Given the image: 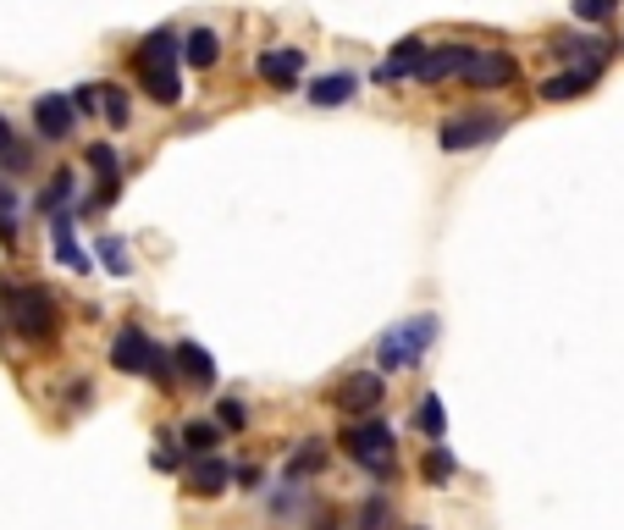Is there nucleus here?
Here are the masks:
<instances>
[{"label":"nucleus","instance_id":"1","mask_svg":"<svg viewBox=\"0 0 624 530\" xmlns=\"http://www.w3.org/2000/svg\"><path fill=\"white\" fill-rule=\"evenodd\" d=\"M183 39L171 28H155L139 50H133V72H139V88L155 100V106H177L183 100Z\"/></svg>","mask_w":624,"mask_h":530},{"label":"nucleus","instance_id":"9","mask_svg":"<svg viewBox=\"0 0 624 530\" xmlns=\"http://www.w3.org/2000/svg\"><path fill=\"white\" fill-rule=\"evenodd\" d=\"M88 171L100 177V189L88 194V210H95V205L106 210V205L122 194V160H117V149H111V144H88Z\"/></svg>","mask_w":624,"mask_h":530},{"label":"nucleus","instance_id":"3","mask_svg":"<svg viewBox=\"0 0 624 530\" xmlns=\"http://www.w3.org/2000/svg\"><path fill=\"white\" fill-rule=\"evenodd\" d=\"M337 442H343V454L360 465L365 475H376V481L398 475V431L387 420H376V414L371 420H348Z\"/></svg>","mask_w":624,"mask_h":530},{"label":"nucleus","instance_id":"29","mask_svg":"<svg viewBox=\"0 0 624 530\" xmlns=\"http://www.w3.org/2000/svg\"><path fill=\"white\" fill-rule=\"evenodd\" d=\"M67 106H72V117H100V83H77Z\"/></svg>","mask_w":624,"mask_h":530},{"label":"nucleus","instance_id":"31","mask_svg":"<svg viewBox=\"0 0 624 530\" xmlns=\"http://www.w3.org/2000/svg\"><path fill=\"white\" fill-rule=\"evenodd\" d=\"M216 425H221V431H243V425H249V409H243L238 398H221V403H216Z\"/></svg>","mask_w":624,"mask_h":530},{"label":"nucleus","instance_id":"26","mask_svg":"<svg viewBox=\"0 0 624 530\" xmlns=\"http://www.w3.org/2000/svg\"><path fill=\"white\" fill-rule=\"evenodd\" d=\"M128 88L122 83H100V117L111 122V128H128Z\"/></svg>","mask_w":624,"mask_h":530},{"label":"nucleus","instance_id":"19","mask_svg":"<svg viewBox=\"0 0 624 530\" xmlns=\"http://www.w3.org/2000/svg\"><path fill=\"white\" fill-rule=\"evenodd\" d=\"M591 83H597V72H586V67H569V72H553L548 83H537V95L559 106V100H580Z\"/></svg>","mask_w":624,"mask_h":530},{"label":"nucleus","instance_id":"25","mask_svg":"<svg viewBox=\"0 0 624 530\" xmlns=\"http://www.w3.org/2000/svg\"><path fill=\"white\" fill-rule=\"evenodd\" d=\"M72 194H77V171H56L50 183H45V194H39V210H45V216H61Z\"/></svg>","mask_w":624,"mask_h":530},{"label":"nucleus","instance_id":"27","mask_svg":"<svg viewBox=\"0 0 624 530\" xmlns=\"http://www.w3.org/2000/svg\"><path fill=\"white\" fill-rule=\"evenodd\" d=\"M0 160H7L12 171H28V144H17V133H12V117H0Z\"/></svg>","mask_w":624,"mask_h":530},{"label":"nucleus","instance_id":"17","mask_svg":"<svg viewBox=\"0 0 624 530\" xmlns=\"http://www.w3.org/2000/svg\"><path fill=\"white\" fill-rule=\"evenodd\" d=\"M420 56H425V39H420V34L398 39V45H393V56H387V61L376 67V83H398V77H415Z\"/></svg>","mask_w":624,"mask_h":530},{"label":"nucleus","instance_id":"24","mask_svg":"<svg viewBox=\"0 0 624 530\" xmlns=\"http://www.w3.org/2000/svg\"><path fill=\"white\" fill-rule=\"evenodd\" d=\"M425 442H442V436H448V414H442V398L436 393H425L420 403H415V420H409Z\"/></svg>","mask_w":624,"mask_h":530},{"label":"nucleus","instance_id":"35","mask_svg":"<svg viewBox=\"0 0 624 530\" xmlns=\"http://www.w3.org/2000/svg\"><path fill=\"white\" fill-rule=\"evenodd\" d=\"M88 398H95V387H88V382H72L67 403H72V409H88Z\"/></svg>","mask_w":624,"mask_h":530},{"label":"nucleus","instance_id":"14","mask_svg":"<svg viewBox=\"0 0 624 530\" xmlns=\"http://www.w3.org/2000/svg\"><path fill=\"white\" fill-rule=\"evenodd\" d=\"M514 77H519V67L503 50H476V61L465 67V83H476V88H508Z\"/></svg>","mask_w":624,"mask_h":530},{"label":"nucleus","instance_id":"16","mask_svg":"<svg viewBox=\"0 0 624 530\" xmlns=\"http://www.w3.org/2000/svg\"><path fill=\"white\" fill-rule=\"evenodd\" d=\"M310 106H321V111H332V106H348L353 95H360V72H321L310 88Z\"/></svg>","mask_w":624,"mask_h":530},{"label":"nucleus","instance_id":"15","mask_svg":"<svg viewBox=\"0 0 624 530\" xmlns=\"http://www.w3.org/2000/svg\"><path fill=\"white\" fill-rule=\"evenodd\" d=\"M171 365H177V376H183L189 387H200V393L216 387V360H211L200 342H177V348H171Z\"/></svg>","mask_w":624,"mask_h":530},{"label":"nucleus","instance_id":"5","mask_svg":"<svg viewBox=\"0 0 624 530\" xmlns=\"http://www.w3.org/2000/svg\"><path fill=\"white\" fill-rule=\"evenodd\" d=\"M111 365L122 371V376H149V382H171V353L144 332V326H122L117 337H111Z\"/></svg>","mask_w":624,"mask_h":530},{"label":"nucleus","instance_id":"11","mask_svg":"<svg viewBox=\"0 0 624 530\" xmlns=\"http://www.w3.org/2000/svg\"><path fill=\"white\" fill-rule=\"evenodd\" d=\"M254 72L272 83V88H299V77H304V50L277 45V50H265V56L254 61Z\"/></svg>","mask_w":624,"mask_h":530},{"label":"nucleus","instance_id":"34","mask_svg":"<svg viewBox=\"0 0 624 530\" xmlns=\"http://www.w3.org/2000/svg\"><path fill=\"white\" fill-rule=\"evenodd\" d=\"M232 481H238V492H260V486H265V470H260V465H238Z\"/></svg>","mask_w":624,"mask_h":530},{"label":"nucleus","instance_id":"2","mask_svg":"<svg viewBox=\"0 0 624 530\" xmlns=\"http://www.w3.org/2000/svg\"><path fill=\"white\" fill-rule=\"evenodd\" d=\"M0 299H7V326L23 337V342H50L56 337V326H61V299L45 288V282H7L0 277Z\"/></svg>","mask_w":624,"mask_h":530},{"label":"nucleus","instance_id":"20","mask_svg":"<svg viewBox=\"0 0 624 530\" xmlns=\"http://www.w3.org/2000/svg\"><path fill=\"white\" fill-rule=\"evenodd\" d=\"M183 61H189L194 72H211V67L221 61V39H216L211 28H189V34H183Z\"/></svg>","mask_w":624,"mask_h":530},{"label":"nucleus","instance_id":"10","mask_svg":"<svg viewBox=\"0 0 624 530\" xmlns=\"http://www.w3.org/2000/svg\"><path fill=\"white\" fill-rule=\"evenodd\" d=\"M326 459H332V448L321 436H304V442H293V454L283 459V481H293V486H310L321 470H326Z\"/></svg>","mask_w":624,"mask_h":530},{"label":"nucleus","instance_id":"22","mask_svg":"<svg viewBox=\"0 0 624 530\" xmlns=\"http://www.w3.org/2000/svg\"><path fill=\"white\" fill-rule=\"evenodd\" d=\"M216 442H221V425L216 420H183V459L216 454Z\"/></svg>","mask_w":624,"mask_h":530},{"label":"nucleus","instance_id":"6","mask_svg":"<svg viewBox=\"0 0 624 530\" xmlns=\"http://www.w3.org/2000/svg\"><path fill=\"white\" fill-rule=\"evenodd\" d=\"M503 128H508V117H497V111H465V117H448L436 128V144L448 155H465V149H481V144L503 138Z\"/></svg>","mask_w":624,"mask_h":530},{"label":"nucleus","instance_id":"13","mask_svg":"<svg viewBox=\"0 0 624 530\" xmlns=\"http://www.w3.org/2000/svg\"><path fill=\"white\" fill-rule=\"evenodd\" d=\"M183 486H189L194 497H221V492L232 486V465H227V459H216V454H205V459H189V470H183Z\"/></svg>","mask_w":624,"mask_h":530},{"label":"nucleus","instance_id":"37","mask_svg":"<svg viewBox=\"0 0 624 530\" xmlns=\"http://www.w3.org/2000/svg\"><path fill=\"white\" fill-rule=\"evenodd\" d=\"M415 530H425V525H415Z\"/></svg>","mask_w":624,"mask_h":530},{"label":"nucleus","instance_id":"23","mask_svg":"<svg viewBox=\"0 0 624 530\" xmlns=\"http://www.w3.org/2000/svg\"><path fill=\"white\" fill-rule=\"evenodd\" d=\"M420 475H425V486H448V481H459V459L442 448V442H431L425 459H420Z\"/></svg>","mask_w":624,"mask_h":530},{"label":"nucleus","instance_id":"18","mask_svg":"<svg viewBox=\"0 0 624 530\" xmlns=\"http://www.w3.org/2000/svg\"><path fill=\"white\" fill-rule=\"evenodd\" d=\"M50 238H56V260L67 265V272H95V260H88L83 249H77V238H72V216L61 210V216H50Z\"/></svg>","mask_w":624,"mask_h":530},{"label":"nucleus","instance_id":"30","mask_svg":"<svg viewBox=\"0 0 624 530\" xmlns=\"http://www.w3.org/2000/svg\"><path fill=\"white\" fill-rule=\"evenodd\" d=\"M155 442H160V448H155V470H166V475H171V470H183V448H177V436L160 431Z\"/></svg>","mask_w":624,"mask_h":530},{"label":"nucleus","instance_id":"21","mask_svg":"<svg viewBox=\"0 0 624 530\" xmlns=\"http://www.w3.org/2000/svg\"><path fill=\"white\" fill-rule=\"evenodd\" d=\"M310 508H315L310 486H293V481H283V486L272 492V519H277V525H288V519H299V514H310Z\"/></svg>","mask_w":624,"mask_h":530},{"label":"nucleus","instance_id":"33","mask_svg":"<svg viewBox=\"0 0 624 530\" xmlns=\"http://www.w3.org/2000/svg\"><path fill=\"white\" fill-rule=\"evenodd\" d=\"M613 7H619V0H575V17L580 23H608Z\"/></svg>","mask_w":624,"mask_h":530},{"label":"nucleus","instance_id":"7","mask_svg":"<svg viewBox=\"0 0 624 530\" xmlns=\"http://www.w3.org/2000/svg\"><path fill=\"white\" fill-rule=\"evenodd\" d=\"M382 398H387L382 371H353V376H343V382L332 387V403H337L348 420H371V414L382 409Z\"/></svg>","mask_w":624,"mask_h":530},{"label":"nucleus","instance_id":"36","mask_svg":"<svg viewBox=\"0 0 624 530\" xmlns=\"http://www.w3.org/2000/svg\"><path fill=\"white\" fill-rule=\"evenodd\" d=\"M0 243H17V216L0 210Z\"/></svg>","mask_w":624,"mask_h":530},{"label":"nucleus","instance_id":"28","mask_svg":"<svg viewBox=\"0 0 624 530\" xmlns=\"http://www.w3.org/2000/svg\"><path fill=\"white\" fill-rule=\"evenodd\" d=\"M100 260H106V272H111V277H128V272H133L128 238H100Z\"/></svg>","mask_w":624,"mask_h":530},{"label":"nucleus","instance_id":"4","mask_svg":"<svg viewBox=\"0 0 624 530\" xmlns=\"http://www.w3.org/2000/svg\"><path fill=\"white\" fill-rule=\"evenodd\" d=\"M442 321L425 310V315H409V321H393L382 337H376V365L382 371H415L425 360V348L436 342Z\"/></svg>","mask_w":624,"mask_h":530},{"label":"nucleus","instance_id":"8","mask_svg":"<svg viewBox=\"0 0 624 530\" xmlns=\"http://www.w3.org/2000/svg\"><path fill=\"white\" fill-rule=\"evenodd\" d=\"M476 50H481V45H425V56H420L415 77H420V83H448V77H465V67L476 61Z\"/></svg>","mask_w":624,"mask_h":530},{"label":"nucleus","instance_id":"32","mask_svg":"<svg viewBox=\"0 0 624 530\" xmlns=\"http://www.w3.org/2000/svg\"><path fill=\"white\" fill-rule=\"evenodd\" d=\"M304 530H343V514H337L332 503H315V508L304 514Z\"/></svg>","mask_w":624,"mask_h":530},{"label":"nucleus","instance_id":"12","mask_svg":"<svg viewBox=\"0 0 624 530\" xmlns=\"http://www.w3.org/2000/svg\"><path fill=\"white\" fill-rule=\"evenodd\" d=\"M34 128H39V138L67 144V138H72V128H77V117H72L67 95H39V100H34Z\"/></svg>","mask_w":624,"mask_h":530}]
</instances>
